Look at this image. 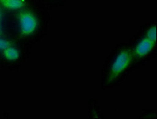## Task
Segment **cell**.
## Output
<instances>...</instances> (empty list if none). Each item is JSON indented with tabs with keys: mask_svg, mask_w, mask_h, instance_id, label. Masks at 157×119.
<instances>
[{
	"mask_svg": "<svg viewBox=\"0 0 157 119\" xmlns=\"http://www.w3.org/2000/svg\"><path fill=\"white\" fill-rule=\"evenodd\" d=\"M50 20L48 10L36 2L6 13V34L23 45L32 47L45 37Z\"/></svg>",
	"mask_w": 157,
	"mask_h": 119,
	"instance_id": "cell-1",
	"label": "cell"
},
{
	"mask_svg": "<svg viewBox=\"0 0 157 119\" xmlns=\"http://www.w3.org/2000/svg\"><path fill=\"white\" fill-rule=\"evenodd\" d=\"M135 70L134 57L129 41L117 44L102 65L100 87L104 91L117 88Z\"/></svg>",
	"mask_w": 157,
	"mask_h": 119,
	"instance_id": "cell-2",
	"label": "cell"
},
{
	"mask_svg": "<svg viewBox=\"0 0 157 119\" xmlns=\"http://www.w3.org/2000/svg\"><path fill=\"white\" fill-rule=\"evenodd\" d=\"M156 26L155 19L141 25L137 33L129 41L134 57L136 69L144 66L156 56Z\"/></svg>",
	"mask_w": 157,
	"mask_h": 119,
	"instance_id": "cell-3",
	"label": "cell"
},
{
	"mask_svg": "<svg viewBox=\"0 0 157 119\" xmlns=\"http://www.w3.org/2000/svg\"><path fill=\"white\" fill-rule=\"evenodd\" d=\"M31 47L26 46L13 39L0 51V61L2 67L10 70H17L24 65L30 56Z\"/></svg>",
	"mask_w": 157,
	"mask_h": 119,
	"instance_id": "cell-4",
	"label": "cell"
},
{
	"mask_svg": "<svg viewBox=\"0 0 157 119\" xmlns=\"http://www.w3.org/2000/svg\"><path fill=\"white\" fill-rule=\"evenodd\" d=\"M36 2V0H0V6L6 13H11Z\"/></svg>",
	"mask_w": 157,
	"mask_h": 119,
	"instance_id": "cell-5",
	"label": "cell"
},
{
	"mask_svg": "<svg viewBox=\"0 0 157 119\" xmlns=\"http://www.w3.org/2000/svg\"><path fill=\"white\" fill-rule=\"evenodd\" d=\"M37 2L40 4L47 10H51L53 8L60 7L64 6L68 2V0H36Z\"/></svg>",
	"mask_w": 157,
	"mask_h": 119,
	"instance_id": "cell-6",
	"label": "cell"
},
{
	"mask_svg": "<svg viewBox=\"0 0 157 119\" xmlns=\"http://www.w3.org/2000/svg\"><path fill=\"white\" fill-rule=\"evenodd\" d=\"M89 115L90 118H104L103 113L99 108L98 105L96 103V100L93 99H90L89 102Z\"/></svg>",
	"mask_w": 157,
	"mask_h": 119,
	"instance_id": "cell-7",
	"label": "cell"
},
{
	"mask_svg": "<svg viewBox=\"0 0 157 119\" xmlns=\"http://www.w3.org/2000/svg\"><path fill=\"white\" fill-rule=\"evenodd\" d=\"M6 12L0 6V36L6 34Z\"/></svg>",
	"mask_w": 157,
	"mask_h": 119,
	"instance_id": "cell-8",
	"label": "cell"
},
{
	"mask_svg": "<svg viewBox=\"0 0 157 119\" xmlns=\"http://www.w3.org/2000/svg\"><path fill=\"white\" fill-rule=\"evenodd\" d=\"M140 117H151V118H157V110H146L144 113L140 115Z\"/></svg>",
	"mask_w": 157,
	"mask_h": 119,
	"instance_id": "cell-9",
	"label": "cell"
},
{
	"mask_svg": "<svg viewBox=\"0 0 157 119\" xmlns=\"http://www.w3.org/2000/svg\"><path fill=\"white\" fill-rule=\"evenodd\" d=\"M2 63H1V61H0V69H2Z\"/></svg>",
	"mask_w": 157,
	"mask_h": 119,
	"instance_id": "cell-10",
	"label": "cell"
}]
</instances>
